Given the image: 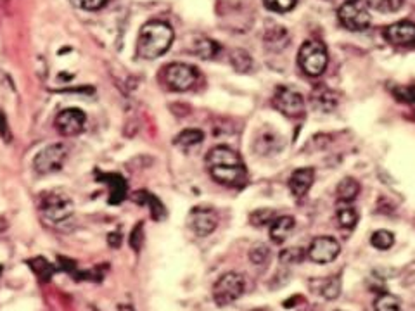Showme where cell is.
<instances>
[{
    "label": "cell",
    "mask_w": 415,
    "mask_h": 311,
    "mask_svg": "<svg viewBox=\"0 0 415 311\" xmlns=\"http://www.w3.org/2000/svg\"><path fill=\"white\" fill-rule=\"evenodd\" d=\"M322 296L325 299H336L339 296V292H341V280H339V277H331V279H327L324 282L322 286Z\"/></svg>",
    "instance_id": "30"
},
{
    "label": "cell",
    "mask_w": 415,
    "mask_h": 311,
    "mask_svg": "<svg viewBox=\"0 0 415 311\" xmlns=\"http://www.w3.org/2000/svg\"><path fill=\"white\" fill-rule=\"evenodd\" d=\"M339 253H341V246H339V242L332 237L313 239V242L310 244L308 251H306L310 260H312L313 263H320V265L332 263V261L339 256Z\"/></svg>",
    "instance_id": "10"
},
{
    "label": "cell",
    "mask_w": 415,
    "mask_h": 311,
    "mask_svg": "<svg viewBox=\"0 0 415 311\" xmlns=\"http://www.w3.org/2000/svg\"><path fill=\"white\" fill-rule=\"evenodd\" d=\"M133 201L138 202L142 206H149L152 213V218L154 220H163L166 216V211H164L163 204L159 202L158 197H154L152 194L145 192V190H138V192L133 194Z\"/></svg>",
    "instance_id": "18"
},
{
    "label": "cell",
    "mask_w": 415,
    "mask_h": 311,
    "mask_svg": "<svg viewBox=\"0 0 415 311\" xmlns=\"http://www.w3.org/2000/svg\"><path fill=\"white\" fill-rule=\"evenodd\" d=\"M203 138H204V133L201 132V130L187 128L184 132L177 135V138H175V145H178V147L182 149H189V147H194V145H197L199 142H203Z\"/></svg>",
    "instance_id": "23"
},
{
    "label": "cell",
    "mask_w": 415,
    "mask_h": 311,
    "mask_svg": "<svg viewBox=\"0 0 415 311\" xmlns=\"http://www.w3.org/2000/svg\"><path fill=\"white\" fill-rule=\"evenodd\" d=\"M66 159H68V147L65 144H52L42 149L33 159V168L40 175L58 173L62 170Z\"/></svg>",
    "instance_id": "7"
},
{
    "label": "cell",
    "mask_w": 415,
    "mask_h": 311,
    "mask_svg": "<svg viewBox=\"0 0 415 311\" xmlns=\"http://www.w3.org/2000/svg\"><path fill=\"white\" fill-rule=\"evenodd\" d=\"M305 258V249L301 247H289L280 253V263L282 265H296Z\"/></svg>",
    "instance_id": "29"
},
{
    "label": "cell",
    "mask_w": 415,
    "mask_h": 311,
    "mask_svg": "<svg viewBox=\"0 0 415 311\" xmlns=\"http://www.w3.org/2000/svg\"><path fill=\"white\" fill-rule=\"evenodd\" d=\"M313 180H315V171L313 168H298L289 178V190L294 197H303L312 189Z\"/></svg>",
    "instance_id": "15"
},
{
    "label": "cell",
    "mask_w": 415,
    "mask_h": 311,
    "mask_svg": "<svg viewBox=\"0 0 415 311\" xmlns=\"http://www.w3.org/2000/svg\"><path fill=\"white\" fill-rule=\"evenodd\" d=\"M298 62L308 77H320L329 65L327 48L319 40H308L298 52Z\"/></svg>",
    "instance_id": "3"
},
{
    "label": "cell",
    "mask_w": 415,
    "mask_h": 311,
    "mask_svg": "<svg viewBox=\"0 0 415 311\" xmlns=\"http://www.w3.org/2000/svg\"><path fill=\"white\" fill-rule=\"evenodd\" d=\"M218 51L220 45L213 42V40L206 39V37H201V39H197L192 45V52L196 55H199L201 59H213L218 54Z\"/></svg>",
    "instance_id": "21"
},
{
    "label": "cell",
    "mask_w": 415,
    "mask_h": 311,
    "mask_svg": "<svg viewBox=\"0 0 415 311\" xmlns=\"http://www.w3.org/2000/svg\"><path fill=\"white\" fill-rule=\"evenodd\" d=\"M230 62H232V66L235 67V71H239V73H248L253 66L251 55H249L246 51H241V48H237V51H232Z\"/></svg>",
    "instance_id": "25"
},
{
    "label": "cell",
    "mask_w": 415,
    "mask_h": 311,
    "mask_svg": "<svg viewBox=\"0 0 415 311\" xmlns=\"http://www.w3.org/2000/svg\"><path fill=\"white\" fill-rule=\"evenodd\" d=\"M370 244L379 251H388L391 249L395 244V234L390 230H377L374 232L372 237H370Z\"/></svg>",
    "instance_id": "26"
},
{
    "label": "cell",
    "mask_w": 415,
    "mask_h": 311,
    "mask_svg": "<svg viewBox=\"0 0 415 311\" xmlns=\"http://www.w3.org/2000/svg\"><path fill=\"white\" fill-rule=\"evenodd\" d=\"M121 244V235L119 234H110V246L111 247H119Z\"/></svg>",
    "instance_id": "37"
},
{
    "label": "cell",
    "mask_w": 415,
    "mask_h": 311,
    "mask_svg": "<svg viewBox=\"0 0 415 311\" xmlns=\"http://www.w3.org/2000/svg\"><path fill=\"white\" fill-rule=\"evenodd\" d=\"M294 225H296V222H294L293 216H279L270 225V239L275 244H282L293 234Z\"/></svg>",
    "instance_id": "17"
},
{
    "label": "cell",
    "mask_w": 415,
    "mask_h": 311,
    "mask_svg": "<svg viewBox=\"0 0 415 311\" xmlns=\"http://www.w3.org/2000/svg\"><path fill=\"white\" fill-rule=\"evenodd\" d=\"M7 228V222L4 218H0V232H4Z\"/></svg>",
    "instance_id": "39"
},
{
    "label": "cell",
    "mask_w": 415,
    "mask_h": 311,
    "mask_svg": "<svg viewBox=\"0 0 415 311\" xmlns=\"http://www.w3.org/2000/svg\"><path fill=\"white\" fill-rule=\"evenodd\" d=\"M99 180L107 183L110 187V202L111 204H119L126 197V182L121 175L116 173H99Z\"/></svg>",
    "instance_id": "16"
},
{
    "label": "cell",
    "mask_w": 415,
    "mask_h": 311,
    "mask_svg": "<svg viewBox=\"0 0 415 311\" xmlns=\"http://www.w3.org/2000/svg\"><path fill=\"white\" fill-rule=\"evenodd\" d=\"M175 39V33L170 25L163 21H149L142 26L140 35L137 40V54L138 58L152 59L162 58L164 52H168L171 42Z\"/></svg>",
    "instance_id": "2"
},
{
    "label": "cell",
    "mask_w": 415,
    "mask_h": 311,
    "mask_svg": "<svg viewBox=\"0 0 415 311\" xmlns=\"http://www.w3.org/2000/svg\"><path fill=\"white\" fill-rule=\"evenodd\" d=\"M0 275H2V267H0Z\"/></svg>",
    "instance_id": "41"
},
{
    "label": "cell",
    "mask_w": 415,
    "mask_h": 311,
    "mask_svg": "<svg viewBox=\"0 0 415 311\" xmlns=\"http://www.w3.org/2000/svg\"><path fill=\"white\" fill-rule=\"evenodd\" d=\"M358 194H360V183L351 177L343 178L338 189H336V196H338L339 202H353Z\"/></svg>",
    "instance_id": "19"
},
{
    "label": "cell",
    "mask_w": 415,
    "mask_h": 311,
    "mask_svg": "<svg viewBox=\"0 0 415 311\" xmlns=\"http://www.w3.org/2000/svg\"><path fill=\"white\" fill-rule=\"evenodd\" d=\"M206 166L213 180L225 187H242L248 182V171L242 159L225 145L213 147L208 152Z\"/></svg>",
    "instance_id": "1"
},
{
    "label": "cell",
    "mask_w": 415,
    "mask_h": 311,
    "mask_svg": "<svg viewBox=\"0 0 415 311\" xmlns=\"http://www.w3.org/2000/svg\"><path fill=\"white\" fill-rule=\"evenodd\" d=\"M267 9L274 11V13H289L296 7L298 0H263Z\"/></svg>",
    "instance_id": "31"
},
{
    "label": "cell",
    "mask_w": 415,
    "mask_h": 311,
    "mask_svg": "<svg viewBox=\"0 0 415 311\" xmlns=\"http://www.w3.org/2000/svg\"><path fill=\"white\" fill-rule=\"evenodd\" d=\"M253 311H267V310H253Z\"/></svg>",
    "instance_id": "40"
},
{
    "label": "cell",
    "mask_w": 415,
    "mask_h": 311,
    "mask_svg": "<svg viewBox=\"0 0 415 311\" xmlns=\"http://www.w3.org/2000/svg\"><path fill=\"white\" fill-rule=\"evenodd\" d=\"M0 133L4 135V137H7V123H6V118H4V114L0 112Z\"/></svg>",
    "instance_id": "38"
},
{
    "label": "cell",
    "mask_w": 415,
    "mask_h": 311,
    "mask_svg": "<svg viewBox=\"0 0 415 311\" xmlns=\"http://www.w3.org/2000/svg\"><path fill=\"white\" fill-rule=\"evenodd\" d=\"M107 0H77L78 6L85 11H97L106 6Z\"/></svg>",
    "instance_id": "35"
},
{
    "label": "cell",
    "mask_w": 415,
    "mask_h": 311,
    "mask_svg": "<svg viewBox=\"0 0 415 311\" xmlns=\"http://www.w3.org/2000/svg\"><path fill=\"white\" fill-rule=\"evenodd\" d=\"M403 4H405V0H369V6L372 7V9L384 14L396 13V11L402 9Z\"/></svg>",
    "instance_id": "28"
},
{
    "label": "cell",
    "mask_w": 415,
    "mask_h": 311,
    "mask_svg": "<svg viewBox=\"0 0 415 311\" xmlns=\"http://www.w3.org/2000/svg\"><path fill=\"white\" fill-rule=\"evenodd\" d=\"M374 311H403V305L395 294L384 292L377 296L374 301Z\"/></svg>",
    "instance_id": "22"
},
{
    "label": "cell",
    "mask_w": 415,
    "mask_h": 311,
    "mask_svg": "<svg viewBox=\"0 0 415 311\" xmlns=\"http://www.w3.org/2000/svg\"><path fill=\"white\" fill-rule=\"evenodd\" d=\"M246 291V280L241 273L229 272L220 277L213 286V299L218 306H229L237 301Z\"/></svg>",
    "instance_id": "5"
},
{
    "label": "cell",
    "mask_w": 415,
    "mask_h": 311,
    "mask_svg": "<svg viewBox=\"0 0 415 311\" xmlns=\"http://www.w3.org/2000/svg\"><path fill=\"white\" fill-rule=\"evenodd\" d=\"M258 152L261 154H272V152L279 151L282 147V138L274 132H265L256 138V144H254Z\"/></svg>",
    "instance_id": "20"
},
{
    "label": "cell",
    "mask_w": 415,
    "mask_h": 311,
    "mask_svg": "<svg viewBox=\"0 0 415 311\" xmlns=\"http://www.w3.org/2000/svg\"><path fill=\"white\" fill-rule=\"evenodd\" d=\"M189 227L192 228V232L196 235L206 237V235L215 232V228L218 227V216H216V213L213 209L196 208L189 215Z\"/></svg>",
    "instance_id": "13"
},
{
    "label": "cell",
    "mask_w": 415,
    "mask_h": 311,
    "mask_svg": "<svg viewBox=\"0 0 415 311\" xmlns=\"http://www.w3.org/2000/svg\"><path fill=\"white\" fill-rule=\"evenodd\" d=\"M338 220L343 228H353L358 222V213L350 202H343V206L338 208Z\"/></svg>",
    "instance_id": "24"
},
{
    "label": "cell",
    "mask_w": 415,
    "mask_h": 311,
    "mask_svg": "<svg viewBox=\"0 0 415 311\" xmlns=\"http://www.w3.org/2000/svg\"><path fill=\"white\" fill-rule=\"evenodd\" d=\"M274 106L287 118H300L305 112V97L291 87H279L275 90Z\"/></svg>",
    "instance_id": "9"
},
{
    "label": "cell",
    "mask_w": 415,
    "mask_h": 311,
    "mask_svg": "<svg viewBox=\"0 0 415 311\" xmlns=\"http://www.w3.org/2000/svg\"><path fill=\"white\" fill-rule=\"evenodd\" d=\"M384 37L395 47H412V45H415V22H393L384 29Z\"/></svg>",
    "instance_id": "12"
},
{
    "label": "cell",
    "mask_w": 415,
    "mask_h": 311,
    "mask_svg": "<svg viewBox=\"0 0 415 311\" xmlns=\"http://www.w3.org/2000/svg\"><path fill=\"white\" fill-rule=\"evenodd\" d=\"M163 81L168 88L175 90V92H185L196 85L197 71L190 65L173 62L163 70Z\"/></svg>",
    "instance_id": "8"
},
{
    "label": "cell",
    "mask_w": 415,
    "mask_h": 311,
    "mask_svg": "<svg viewBox=\"0 0 415 311\" xmlns=\"http://www.w3.org/2000/svg\"><path fill=\"white\" fill-rule=\"evenodd\" d=\"M338 20L343 28L350 29V32H364L372 22V16H370L369 7L360 0H348L339 7Z\"/></svg>",
    "instance_id": "6"
},
{
    "label": "cell",
    "mask_w": 415,
    "mask_h": 311,
    "mask_svg": "<svg viewBox=\"0 0 415 311\" xmlns=\"http://www.w3.org/2000/svg\"><path fill=\"white\" fill-rule=\"evenodd\" d=\"M400 99H402L403 102L415 104V88H402V95H400Z\"/></svg>",
    "instance_id": "36"
},
{
    "label": "cell",
    "mask_w": 415,
    "mask_h": 311,
    "mask_svg": "<svg viewBox=\"0 0 415 311\" xmlns=\"http://www.w3.org/2000/svg\"><path fill=\"white\" fill-rule=\"evenodd\" d=\"M144 239H145L144 227H142V223H137V227L133 228L132 234H130V247H132L136 253H140L142 244H144Z\"/></svg>",
    "instance_id": "34"
},
{
    "label": "cell",
    "mask_w": 415,
    "mask_h": 311,
    "mask_svg": "<svg viewBox=\"0 0 415 311\" xmlns=\"http://www.w3.org/2000/svg\"><path fill=\"white\" fill-rule=\"evenodd\" d=\"M268 258H270V249L263 244L254 246L251 251H249V260L253 261L254 265H263L267 263Z\"/></svg>",
    "instance_id": "33"
},
{
    "label": "cell",
    "mask_w": 415,
    "mask_h": 311,
    "mask_svg": "<svg viewBox=\"0 0 415 311\" xmlns=\"http://www.w3.org/2000/svg\"><path fill=\"white\" fill-rule=\"evenodd\" d=\"M85 121H87V116L84 111L70 107V110L59 112L58 118H55V128L65 137H74V135L84 132Z\"/></svg>",
    "instance_id": "11"
},
{
    "label": "cell",
    "mask_w": 415,
    "mask_h": 311,
    "mask_svg": "<svg viewBox=\"0 0 415 311\" xmlns=\"http://www.w3.org/2000/svg\"><path fill=\"white\" fill-rule=\"evenodd\" d=\"M312 107L319 112H332L338 107L339 104V93L334 92L332 88L325 87V85H320L313 90L312 93Z\"/></svg>",
    "instance_id": "14"
},
{
    "label": "cell",
    "mask_w": 415,
    "mask_h": 311,
    "mask_svg": "<svg viewBox=\"0 0 415 311\" xmlns=\"http://www.w3.org/2000/svg\"><path fill=\"white\" fill-rule=\"evenodd\" d=\"M29 265H32V270L42 282H48L52 275H54V267L44 258H35V260L29 261Z\"/></svg>",
    "instance_id": "27"
},
{
    "label": "cell",
    "mask_w": 415,
    "mask_h": 311,
    "mask_svg": "<svg viewBox=\"0 0 415 311\" xmlns=\"http://www.w3.org/2000/svg\"><path fill=\"white\" fill-rule=\"evenodd\" d=\"M40 213L47 223L61 225L73 216V202L66 194L52 190L40 201Z\"/></svg>",
    "instance_id": "4"
},
{
    "label": "cell",
    "mask_w": 415,
    "mask_h": 311,
    "mask_svg": "<svg viewBox=\"0 0 415 311\" xmlns=\"http://www.w3.org/2000/svg\"><path fill=\"white\" fill-rule=\"evenodd\" d=\"M249 220H251L254 227H261V225H272V222L275 220V215L272 209H258L249 216Z\"/></svg>",
    "instance_id": "32"
}]
</instances>
